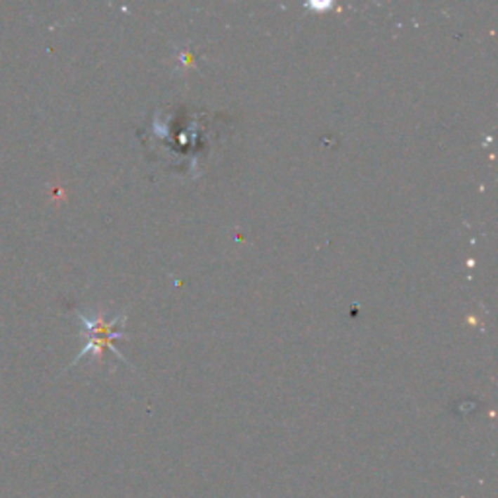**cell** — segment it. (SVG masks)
<instances>
[{"label":"cell","instance_id":"7a4b0ae2","mask_svg":"<svg viewBox=\"0 0 498 498\" xmlns=\"http://www.w3.org/2000/svg\"><path fill=\"white\" fill-rule=\"evenodd\" d=\"M306 8L325 10V8H331V2H306Z\"/></svg>","mask_w":498,"mask_h":498},{"label":"cell","instance_id":"6da1fadb","mask_svg":"<svg viewBox=\"0 0 498 498\" xmlns=\"http://www.w3.org/2000/svg\"><path fill=\"white\" fill-rule=\"evenodd\" d=\"M78 317H80V321H82V333L86 335V345L84 348L78 353L77 358H74V362L70 364V366H74V364L80 362L88 353H96L98 356H102L103 350H107V348H110L113 355L117 356L121 362H125L123 355L119 353L115 346L111 345L113 339L127 337L123 331H113V327L117 325L119 321L125 320V315H117V317H113L111 321H105L103 320V315H98L96 320H90V317H86L82 312H78Z\"/></svg>","mask_w":498,"mask_h":498}]
</instances>
